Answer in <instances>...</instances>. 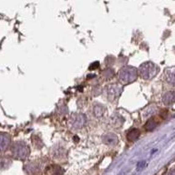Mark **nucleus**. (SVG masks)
Instances as JSON below:
<instances>
[{"label":"nucleus","mask_w":175,"mask_h":175,"mask_svg":"<svg viewBox=\"0 0 175 175\" xmlns=\"http://www.w3.org/2000/svg\"><path fill=\"white\" fill-rule=\"evenodd\" d=\"M27 148L24 143L18 142L13 145V153L18 159H25L27 156Z\"/></svg>","instance_id":"obj_1"},{"label":"nucleus","mask_w":175,"mask_h":175,"mask_svg":"<svg viewBox=\"0 0 175 175\" xmlns=\"http://www.w3.org/2000/svg\"><path fill=\"white\" fill-rule=\"evenodd\" d=\"M9 144H10V137L6 134L0 133V151L6 149Z\"/></svg>","instance_id":"obj_2"},{"label":"nucleus","mask_w":175,"mask_h":175,"mask_svg":"<svg viewBox=\"0 0 175 175\" xmlns=\"http://www.w3.org/2000/svg\"><path fill=\"white\" fill-rule=\"evenodd\" d=\"M8 164H11V160L5 159V158H0V169H3L4 167L8 166Z\"/></svg>","instance_id":"obj_3"}]
</instances>
